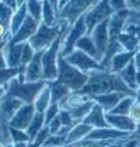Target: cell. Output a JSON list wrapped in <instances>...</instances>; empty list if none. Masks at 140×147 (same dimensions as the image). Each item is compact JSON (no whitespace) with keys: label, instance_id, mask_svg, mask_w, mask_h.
<instances>
[{"label":"cell","instance_id":"1","mask_svg":"<svg viewBox=\"0 0 140 147\" xmlns=\"http://www.w3.org/2000/svg\"><path fill=\"white\" fill-rule=\"evenodd\" d=\"M83 94L94 98L97 95L106 92H123L126 95H137V91H133L122 80L119 73H112L109 70H95L88 74L87 84L80 90Z\"/></svg>","mask_w":140,"mask_h":147},{"label":"cell","instance_id":"2","mask_svg":"<svg viewBox=\"0 0 140 147\" xmlns=\"http://www.w3.org/2000/svg\"><path fill=\"white\" fill-rule=\"evenodd\" d=\"M46 83L48 81H45V80H41L36 83L20 81L18 77H15L4 86V90H6V94L18 98L25 104H32L36 98V95L46 86Z\"/></svg>","mask_w":140,"mask_h":147},{"label":"cell","instance_id":"3","mask_svg":"<svg viewBox=\"0 0 140 147\" xmlns=\"http://www.w3.org/2000/svg\"><path fill=\"white\" fill-rule=\"evenodd\" d=\"M59 74L58 79L60 83H63L65 86H67L71 91H80L87 84L88 81V74L84 73L77 67L71 66L65 57L59 56Z\"/></svg>","mask_w":140,"mask_h":147},{"label":"cell","instance_id":"4","mask_svg":"<svg viewBox=\"0 0 140 147\" xmlns=\"http://www.w3.org/2000/svg\"><path fill=\"white\" fill-rule=\"evenodd\" d=\"M60 32H62V23L56 27H49L46 24L41 23L36 32L32 35V38L28 42L31 44V46L36 52H45L48 48L58 39Z\"/></svg>","mask_w":140,"mask_h":147},{"label":"cell","instance_id":"5","mask_svg":"<svg viewBox=\"0 0 140 147\" xmlns=\"http://www.w3.org/2000/svg\"><path fill=\"white\" fill-rule=\"evenodd\" d=\"M114 14H115V10L111 7L109 0H97V3L84 14V20H85L87 28H88V34L94 30V27L109 20Z\"/></svg>","mask_w":140,"mask_h":147},{"label":"cell","instance_id":"6","mask_svg":"<svg viewBox=\"0 0 140 147\" xmlns=\"http://www.w3.org/2000/svg\"><path fill=\"white\" fill-rule=\"evenodd\" d=\"M97 0H70L59 10V18L63 21H67L70 25L76 23L79 18H81L88 11Z\"/></svg>","mask_w":140,"mask_h":147},{"label":"cell","instance_id":"7","mask_svg":"<svg viewBox=\"0 0 140 147\" xmlns=\"http://www.w3.org/2000/svg\"><path fill=\"white\" fill-rule=\"evenodd\" d=\"M87 34H88V28H87V24H85V20H84V16H83L81 18H79L76 23L70 27L69 32H67L65 41H63L60 55L63 57L70 55V53L76 49L77 42L81 39L84 35H87Z\"/></svg>","mask_w":140,"mask_h":147},{"label":"cell","instance_id":"8","mask_svg":"<svg viewBox=\"0 0 140 147\" xmlns=\"http://www.w3.org/2000/svg\"><path fill=\"white\" fill-rule=\"evenodd\" d=\"M65 59L69 62L71 66L77 67L79 70H81V71L87 73V74H90L91 71L102 69L101 67V63H100L95 57L90 56L88 53L83 52L80 49H74L70 55L65 56Z\"/></svg>","mask_w":140,"mask_h":147},{"label":"cell","instance_id":"9","mask_svg":"<svg viewBox=\"0 0 140 147\" xmlns=\"http://www.w3.org/2000/svg\"><path fill=\"white\" fill-rule=\"evenodd\" d=\"M119 42L125 51H137L140 48V24L128 21L123 32L119 35Z\"/></svg>","mask_w":140,"mask_h":147},{"label":"cell","instance_id":"10","mask_svg":"<svg viewBox=\"0 0 140 147\" xmlns=\"http://www.w3.org/2000/svg\"><path fill=\"white\" fill-rule=\"evenodd\" d=\"M36 109H35L34 104H24L23 107L15 112V115L10 121V127H15V129H21V130H27L30 123L32 122Z\"/></svg>","mask_w":140,"mask_h":147},{"label":"cell","instance_id":"11","mask_svg":"<svg viewBox=\"0 0 140 147\" xmlns=\"http://www.w3.org/2000/svg\"><path fill=\"white\" fill-rule=\"evenodd\" d=\"M42 55L44 52H36L32 60L25 66L24 79L28 83H36L44 80V66H42Z\"/></svg>","mask_w":140,"mask_h":147},{"label":"cell","instance_id":"12","mask_svg":"<svg viewBox=\"0 0 140 147\" xmlns=\"http://www.w3.org/2000/svg\"><path fill=\"white\" fill-rule=\"evenodd\" d=\"M106 122L111 127L118 129L125 133H135L137 123L129 116V115H116V113H106Z\"/></svg>","mask_w":140,"mask_h":147},{"label":"cell","instance_id":"13","mask_svg":"<svg viewBox=\"0 0 140 147\" xmlns=\"http://www.w3.org/2000/svg\"><path fill=\"white\" fill-rule=\"evenodd\" d=\"M132 135V133H125L120 132L118 129H114L111 126L106 127H98V129H93V132L88 135V140H97V142H108V146L112 140H116L120 137H126V136Z\"/></svg>","mask_w":140,"mask_h":147},{"label":"cell","instance_id":"14","mask_svg":"<svg viewBox=\"0 0 140 147\" xmlns=\"http://www.w3.org/2000/svg\"><path fill=\"white\" fill-rule=\"evenodd\" d=\"M24 104H25V102H23L21 100L6 94V95L0 100V118L10 122L11 118L15 115V112L23 107Z\"/></svg>","mask_w":140,"mask_h":147},{"label":"cell","instance_id":"15","mask_svg":"<svg viewBox=\"0 0 140 147\" xmlns=\"http://www.w3.org/2000/svg\"><path fill=\"white\" fill-rule=\"evenodd\" d=\"M108 21L106 20L104 23L98 24L97 27H94V30L90 32L88 35H91L94 44L97 45V48L100 49V52L104 55L106 48H108V44L111 41V36H109V30H108Z\"/></svg>","mask_w":140,"mask_h":147},{"label":"cell","instance_id":"16","mask_svg":"<svg viewBox=\"0 0 140 147\" xmlns=\"http://www.w3.org/2000/svg\"><path fill=\"white\" fill-rule=\"evenodd\" d=\"M38 27H39V23H38V21H35L31 16H27V18H25L24 24L21 25V28H20V30H18V32L11 38V41L17 42V44L28 42V41L32 38V35L36 32Z\"/></svg>","mask_w":140,"mask_h":147},{"label":"cell","instance_id":"17","mask_svg":"<svg viewBox=\"0 0 140 147\" xmlns=\"http://www.w3.org/2000/svg\"><path fill=\"white\" fill-rule=\"evenodd\" d=\"M24 44H17L14 41H10L7 44L6 49H4V55H6V60H7V67H11V69L21 67V55H23Z\"/></svg>","mask_w":140,"mask_h":147},{"label":"cell","instance_id":"18","mask_svg":"<svg viewBox=\"0 0 140 147\" xmlns=\"http://www.w3.org/2000/svg\"><path fill=\"white\" fill-rule=\"evenodd\" d=\"M93 126L87 125L85 122L76 123L71 127V130L66 137V144H76V143H80L83 140H85L88 137V135L93 132Z\"/></svg>","mask_w":140,"mask_h":147},{"label":"cell","instance_id":"19","mask_svg":"<svg viewBox=\"0 0 140 147\" xmlns=\"http://www.w3.org/2000/svg\"><path fill=\"white\" fill-rule=\"evenodd\" d=\"M87 125L93 126L94 129H98V127H106L109 126L106 122V112L104 111V108L101 105H98L97 102L94 104L93 109L90 111V113L84 118V121Z\"/></svg>","mask_w":140,"mask_h":147},{"label":"cell","instance_id":"20","mask_svg":"<svg viewBox=\"0 0 140 147\" xmlns=\"http://www.w3.org/2000/svg\"><path fill=\"white\" fill-rule=\"evenodd\" d=\"M125 95H126V94H123V92H106V94H101V95L94 97L93 100L97 102L98 105H101V107L104 108L105 112L108 113L116 107L118 102L120 101Z\"/></svg>","mask_w":140,"mask_h":147},{"label":"cell","instance_id":"21","mask_svg":"<svg viewBox=\"0 0 140 147\" xmlns=\"http://www.w3.org/2000/svg\"><path fill=\"white\" fill-rule=\"evenodd\" d=\"M135 55H136L135 51H122V52L116 53L115 56L112 57L109 71H112V73H119V71H122V70L135 59Z\"/></svg>","mask_w":140,"mask_h":147},{"label":"cell","instance_id":"22","mask_svg":"<svg viewBox=\"0 0 140 147\" xmlns=\"http://www.w3.org/2000/svg\"><path fill=\"white\" fill-rule=\"evenodd\" d=\"M76 49H80V51H83V52H85V53H88L90 56L95 57L98 62H101L102 60V57H104V55L100 52V49L97 48V45L94 44L93 38H91V35H84L81 39L77 42V45H76Z\"/></svg>","mask_w":140,"mask_h":147},{"label":"cell","instance_id":"23","mask_svg":"<svg viewBox=\"0 0 140 147\" xmlns=\"http://www.w3.org/2000/svg\"><path fill=\"white\" fill-rule=\"evenodd\" d=\"M88 100H91V98H90L88 95L83 94L81 91H71L69 95L60 102V108L70 111V109H73V108H77V107L83 105L84 102H87Z\"/></svg>","mask_w":140,"mask_h":147},{"label":"cell","instance_id":"24","mask_svg":"<svg viewBox=\"0 0 140 147\" xmlns=\"http://www.w3.org/2000/svg\"><path fill=\"white\" fill-rule=\"evenodd\" d=\"M119 76L122 77V80H123L133 91L139 90V83H137V67H136L135 60H132L122 71H119Z\"/></svg>","mask_w":140,"mask_h":147},{"label":"cell","instance_id":"25","mask_svg":"<svg viewBox=\"0 0 140 147\" xmlns=\"http://www.w3.org/2000/svg\"><path fill=\"white\" fill-rule=\"evenodd\" d=\"M44 1V9H42V23L49 25V27H56L60 24L59 18V11L52 6L49 0H42Z\"/></svg>","mask_w":140,"mask_h":147},{"label":"cell","instance_id":"26","mask_svg":"<svg viewBox=\"0 0 140 147\" xmlns=\"http://www.w3.org/2000/svg\"><path fill=\"white\" fill-rule=\"evenodd\" d=\"M49 88H50V94H52V102H60L63 101L67 95H69L71 90L67 86H65L63 83H60L59 80H53V81H48Z\"/></svg>","mask_w":140,"mask_h":147},{"label":"cell","instance_id":"27","mask_svg":"<svg viewBox=\"0 0 140 147\" xmlns=\"http://www.w3.org/2000/svg\"><path fill=\"white\" fill-rule=\"evenodd\" d=\"M36 109V112H45L48 109V107L52 104V94H50V88L49 84L46 83V86L41 90V92L36 95L35 101L32 102Z\"/></svg>","mask_w":140,"mask_h":147},{"label":"cell","instance_id":"28","mask_svg":"<svg viewBox=\"0 0 140 147\" xmlns=\"http://www.w3.org/2000/svg\"><path fill=\"white\" fill-rule=\"evenodd\" d=\"M46 125H45V113L44 112H36L34 116V119H32V122L30 123L28 126V129H27V133L30 136V143L34 140L36 135L45 127Z\"/></svg>","mask_w":140,"mask_h":147},{"label":"cell","instance_id":"29","mask_svg":"<svg viewBox=\"0 0 140 147\" xmlns=\"http://www.w3.org/2000/svg\"><path fill=\"white\" fill-rule=\"evenodd\" d=\"M27 16H28L27 6H20V7H17V10L14 13V17H13L11 23H10V34H11V36H14V35L18 32V30L21 28V25L24 24Z\"/></svg>","mask_w":140,"mask_h":147},{"label":"cell","instance_id":"30","mask_svg":"<svg viewBox=\"0 0 140 147\" xmlns=\"http://www.w3.org/2000/svg\"><path fill=\"white\" fill-rule=\"evenodd\" d=\"M94 104H95V101L91 98V100H88L87 102H84V104L80 105V107L70 109V113H71L73 119H74L77 123H79V122H83V121H84V118H85V116L90 113V111L93 109Z\"/></svg>","mask_w":140,"mask_h":147},{"label":"cell","instance_id":"31","mask_svg":"<svg viewBox=\"0 0 140 147\" xmlns=\"http://www.w3.org/2000/svg\"><path fill=\"white\" fill-rule=\"evenodd\" d=\"M25 6H27L28 16H31L35 21H38L39 24L42 23V9H44V1H42V0H28Z\"/></svg>","mask_w":140,"mask_h":147},{"label":"cell","instance_id":"32","mask_svg":"<svg viewBox=\"0 0 140 147\" xmlns=\"http://www.w3.org/2000/svg\"><path fill=\"white\" fill-rule=\"evenodd\" d=\"M136 101V95H125L120 101L118 102V105L111 111V113H116V115H129V111L132 108V105Z\"/></svg>","mask_w":140,"mask_h":147},{"label":"cell","instance_id":"33","mask_svg":"<svg viewBox=\"0 0 140 147\" xmlns=\"http://www.w3.org/2000/svg\"><path fill=\"white\" fill-rule=\"evenodd\" d=\"M21 73L20 69H11V67H6V69H0V86L4 87L7 83H10L13 79L18 77Z\"/></svg>","mask_w":140,"mask_h":147},{"label":"cell","instance_id":"34","mask_svg":"<svg viewBox=\"0 0 140 147\" xmlns=\"http://www.w3.org/2000/svg\"><path fill=\"white\" fill-rule=\"evenodd\" d=\"M15 10H17V9H13V7L4 4V3L0 4V21L3 24H6V25L9 27V30H10V23H11L13 17H14Z\"/></svg>","mask_w":140,"mask_h":147},{"label":"cell","instance_id":"35","mask_svg":"<svg viewBox=\"0 0 140 147\" xmlns=\"http://www.w3.org/2000/svg\"><path fill=\"white\" fill-rule=\"evenodd\" d=\"M60 104H58V102H52L49 107H48V109L45 111V125H49L55 118H58L59 113H60Z\"/></svg>","mask_w":140,"mask_h":147},{"label":"cell","instance_id":"36","mask_svg":"<svg viewBox=\"0 0 140 147\" xmlns=\"http://www.w3.org/2000/svg\"><path fill=\"white\" fill-rule=\"evenodd\" d=\"M10 133H11L13 143H18V142H30V136H28V133H27V130L10 127Z\"/></svg>","mask_w":140,"mask_h":147},{"label":"cell","instance_id":"37","mask_svg":"<svg viewBox=\"0 0 140 147\" xmlns=\"http://www.w3.org/2000/svg\"><path fill=\"white\" fill-rule=\"evenodd\" d=\"M59 118H60V121H62V125H63V126H70V127H73L74 125L77 123V122L73 119V116H71L70 111H67V109H60Z\"/></svg>","mask_w":140,"mask_h":147},{"label":"cell","instance_id":"38","mask_svg":"<svg viewBox=\"0 0 140 147\" xmlns=\"http://www.w3.org/2000/svg\"><path fill=\"white\" fill-rule=\"evenodd\" d=\"M129 116L136 122V123H140V98L136 95V101L132 105L130 111H129Z\"/></svg>","mask_w":140,"mask_h":147},{"label":"cell","instance_id":"39","mask_svg":"<svg viewBox=\"0 0 140 147\" xmlns=\"http://www.w3.org/2000/svg\"><path fill=\"white\" fill-rule=\"evenodd\" d=\"M111 7L116 11H122V10H128V0H109Z\"/></svg>","mask_w":140,"mask_h":147},{"label":"cell","instance_id":"40","mask_svg":"<svg viewBox=\"0 0 140 147\" xmlns=\"http://www.w3.org/2000/svg\"><path fill=\"white\" fill-rule=\"evenodd\" d=\"M62 126H63V125H62V121H60V118H59V116H58V118H55V119H53V121H52L48 125L49 133H50V135H58L59 130L62 129Z\"/></svg>","mask_w":140,"mask_h":147},{"label":"cell","instance_id":"41","mask_svg":"<svg viewBox=\"0 0 140 147\" xmlns=\"http://www.w3.org/2000/svg\"><path fill=\"white\" fill-rule=\"evenodd\" d=\"M13 36L10 34V30L6 24H3L0 21V41H4V39H11Z\"/></svg>","mask_w":140,"mask_h":147},{"label":"cell","instance_id":"42","mask_svg":"<svg viewBox=\"0 0 140 147\" xmlns=\"http://www.w3.org/2000/svg\"><path fill=\"white\" fill-rule=\"evenodd\" d=\"M129 10H139L140 9V0H128Z\"/></svg>","mask_w":140,"mask_h":147},{"label":"cell","instance_id":"43","mask_svg":"<svg viewBox=\"0 0 140 147\" xmlns=\"http://www.w3.org/2000/svg\"><path fill=\"white\" fill-rule=\"evenodd\" d=\"M7 67V60H6V55L4 51L0 52V69H6Z\"/></svg>","mask_w":140,"mask_h":147},{"label":"cell","instance_id":"44","mask_svg":"<svg viewBox=\"0 0 140 147\" xmlns=\"http://www.w3.org/2000/svg\"><path fill=\"white\" fill-rule=\"evenodd\" d=\"M133 60H135V63H136V67L140 70V48L136 51V55H135V59H133Z\"/></svg>","mask_w":140,"mask_h":147},{"label":"cell","instance_id":"45","mask_svg":"<svg viewBox=\"0 0 140 147\" xmlns=\"http://www.w3.org/2000/svg\"><path fill=\"white\" fill-rule=\"evenodd\" d=\"M1 3L10 6V7H13V9H17V0H3Z\"/></svg>","mask_w":140,"mask_h":147},{"label":"cell","instance_id":"46","mask_svg":"<svg viewBox=\"0 0 140 147\" xmlns=\"http://www.w3.org/2000/svg\"><path fill=\"white\" fill-rule=\"evenodd\" d=\"M49 1L52 3V6H53V7L59 11V0H49Z\"/></svg>","mask_w":140,"mask_h":147},{"label":"cell","instance_id":"47","mask_svg":"<svg viewBox=\"0 0 140 147\" xmlns=\"http://www.w3.org/2000/svg\"><path fill=\"white\" fill-rule=\"evenodd\" d=\"M69 1H70V0H59V10H60V9H62V7H63L66 3H69Z\"/></svg>","mask_w":140,"mask_h":147},{"label":"cell","instance_id":"48","mask_svg":"<svg viewBox=\"0 0 140 147\" xmlns=\"http://www.w3.org/2000/svg\"><path fill=\"white\" fill-rule=\"evenodd\" d=\"M27 1H28V0H17V7H20V6H25V4H27Z\"/></svg>","mask_w":140,"mask_h":147},{"label":"cell","instance_id":"49","mask_svg":"<svg viewBox=\"0 0 140 147\" xmlns=\"http://www.w3.org/2000/svg\"><path fill=\"white\" fill-rule=\"evenodd\" d=\"M4 147H15V146H14V143H9V144H6Z\"/></svg>","mask_w":140,"mask_h":147},{"label":"cell","instance_id":"50","mask_svg":"<svg viewBox=\"0 0 140 147\" xmlns=\"http://www.w3.org/2000/svg\"><path fill=\"white\" fill-rule=\"evenodd\" d=\"M62 147H74V144H65V146H62Z\"/></svg>","mask_w":140,"mask_h":147},{"label":"cell","instance_id":"51","mask_svg":"<svg viewBox=\"0 0 140 147\" xmlns=\"http://www.w3.org/2000/svg\"><path fill=\"white\" fill-rule=\"evenodd\" d=\"M42 147H56V146H42Z\"/></svg>","mask_w":140,"mask_h":147},{"label":"cell","instance_id":"52","mask_svg":"<svg viewBox=\"0 0 140 147\" xmlns=\"http://www.w3.org/2000/svg\"><path fill=\"white\" fill-rule=\"evenodd\" d=\"M101 147H111V146H101Z\"/></svg>","mask_w":140,"mask_h":147},{"label":"cell","instance_id":"53","mask_svg":"<svg viewBox=\"0 0 140 147\" xmlns=\"http://www.w3.org/2000/svg\"><path fill=\"white\" fill-rule=\"evenodd\" d=\"M137 91H139V92H140V86H139V90H137Z\"/></svg>","mask_w":140,"mask_h":147},{"label":"cell","instance_id":"54","mask_svg":"<svg viewBox=\"0 0 140 147\" xmlns=\"http://www.w3.org/2000/svg\"><path fill=\"white\" fill-rule=\"evenodd\" d=\"M1 1H3V0H0V4H1Z\"/></svg>","mask_w":140,"mask_h":147},{"label":"cell","instance_id":"55","mask_svg":"<svg viewBox=\"0 0 140 147\" xmlns=\"http://www.w3.org/2000/svg\"><path fill=\"white\" fill-rule=\"evenodd\" d=\"M137 24H140V21H139V23H137Z\"/></svg>","mask_w":140,"mask_h":147}]
</instances>
